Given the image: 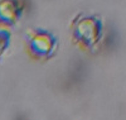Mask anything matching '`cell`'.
Instances as JSON below:
<instances>
[{
	"label": "cell",
	"mask_w": 126,
	"mask_h": 120,
	"mask_svg": "<svg viewBox=\"0 0 126 120\" xmlns=\"http://www.w3.org/2000/svg\"><path fill=\"white\" fill-rule=\"evenodd\" d=\"M24 12L22 0H0V27L12 29L16 25Z\"/></svg>",
	"instance_id": "3"
},
{
	"label": "cell",
	"mask_w": 126,
	"mask_h": 120,
	"mask_svg": "<svg viewBox=\"0 0 126 120\" xmlns=\"http://www.w3.org/2000/svg\"><path fill=\"white\" fill-rule=\"evenodd\" d=\"M72 40L82 51L94 49L102 37V21L94 15H79L71 24Z\"/></svg>",
	"instance_id": "2"
},
{
	"label": "cell",
	"mask_w": 126,
	"mask_h": 120,
	"mask_svg": "<svg viewBox=\"0 0 126 120\" xmlns=\"http://www.w3.org/2000/svg\"><path fill=\"white\" fill-rule=\"evenodd\" d=\"M58 49V39L52 32L42 28L28 29L24 36L25 54L35 62H47Z\"/></svg>",
	"instance_id": "1"
},
{
	"label": "cell",
	"mask_w": 126,
	"mask_h": 120,
	"mask_svg": "<svg viewBox=\"0 0 126 120\" xmlns=\"http://www.w3.org/2000/svg\"><path fill=\"white\" fill-rule=\"evenodd\" d=\"M12 43V32L10 29L0 27V58L8 52Z\"/></svg>",
	"instance_id": "4"
}]
</instances>
